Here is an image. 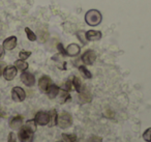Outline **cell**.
Listing matches in <instances>:
<instances>
[{"label": "cell", "mask_w": 151, "mask_h": 142, "mask_svg": "<svg viewBox=\"0 0 151 142\" xmlns=\"http://www.w3.org/2000/svg\"><path fill=\"white\" fill-rule=\"evenodd\" d=\"M12 98H13V100L15 102H23L26 98V93L23 88L19 87V86H16L12 90Z\"/></svg>", "instance_id": "3957f363"}, {"label": "cell", "mask_w": 151, "mask_h": 142, "mask_svg": "<svg viewBox=\"0 0 151 142\" xmlns=\"http://www.w3.org/2000/svg\"><path fill=\"white\" fill-rule=\"evenodd\" d=\"M17 141V137H16L15 133H9V142H16Z\"/></svg>", "instance_id": "4316f807"}, {"label": "cell", "mask_w": 151, "mask_h": 142, "mask_svg": "<svg viewBox=\"0 0 151 142\" xmlns=\"http://www.w3.org/2000/svg\"><path fill=\"white\" fill-rule=\"evenodd\" d=\"M30 55H31V52H29V51H21V52L19 53V57H20V59H22V60L27 59Z\"/></svg>", "instance_id": "d4e9b609"}, {"label": "cell", "mask_w": 151, "mask_h": 142, "mask_svg": "<svg viewBox=\"0 0 151 142\" xmlns=\"http://www.w3.org/2000/svg\"><path fill=\"white\" fill-rule=\"evenodd\" d=\"M86 38L88 41H99L101 38V32L99 30H89L86 32Z\"/></svg>", "instance_id": "4fadbf2b"}, {"label": "cell", "mask_w": 151, "mask_h": 142, "mask_svg": "<svg viewBox=\"0 0 151 142\" xmlns=\"http://www.w3.org/2000/svg\"><path fill=\"white\" fill-rule=\"evenodd\" d=\"M52 84V80L49 76H42L38 81V87L42 91H47L49 86Z\"/></svg>", "instance_id": "ba28073f"}, {"label": "cell", "mask_w": 151, "mask_h": 142, "mask_svg": "<svg viewBox=\"0 0 151 142\" xmlns=\"http://www.w3.org/2000/svg\"><path fill=\"white\" fill-rule=\"evenodd\" d=\"M65 51H66V55H68V56H77L80 53L81 48L77 44H70L67 46Z\"/></svg>", "instance_id": "8fae6325"}, {"label": "cell", "mask_w": 151, "mask_h": 142, "mask_svg": "<svg viewBox=\"0 0 151 142\" xmlns=\"http://www.w3.org/2000/svg\"><path fill=\"white\" fill-rule=\"evenodd\" d=\"M71 123H73V117H71V115L69 113L62 112L57 117V125L61 129H67L68 127H70Z\"/></svg>", "instance_id": "7a4b0ae2"}, {"label": "cell", "mask_w": 151, "mask_h": 142, "mask_svg": "<svg viewBox=\"0 0 151 142\" xmlns=\"http://www.w3.org/2000/svg\"><path fill=\"white\" fill-rule=\"evenodd\" d=\"M57 48H58L59 52H61V54H63V55H66V51H65L64 49H63L62 44H58V45H57Z\"/></svg>", "instance_id": "f1b7e54d"}, {"label": "cell", "mask_w": 151, "mask_h": 142, "mask_svg": "<svg viewBox=\"0 0 151 142\" xmlns=\"http://www.w3.org/2000/svg\"><path fill=\"white\" fill-rule=\"evenodd\" d=\"M35 122L40 125H46L49 123L50 121V115L49 113L47 112H44V111H40V112L36 113L35 115Z\"/></svg>", "instance_id": "277c9868"}, {"label": "cell", "mask_w": 151, "mask_h": 142, "mask_svg": "<svg viewBox=\"0 0 151 142\" xmlns=\"http://www.w3.org/2000/svg\"><path fill=\"white\" fill-rule=\"evenodd\" d=\"M49 115H50V125L51 127H53V125H57V117H58V115H57V112L56 110H52L50 113H49Z\"/></svg>", "instance_id": "e0dca14e"}, {"label": "cell", "mask_w": 151, "mask_h": 142, "mask_svg": "<svg viewBox=\"0 0 151 142\" xmlns=\"http://www.w3.org/2000/svg\"><path fill=\"white\" fill-rule=\"evenodd\" d=\"M73 86H75L76 90H77L78 92H80L81 89H82V83H81L80 79H79L78 77L73 78Z\"/></svg>", "instance_id": "ffe728a7"}, {"label": "cell", "mask_w": 151, "mask_h": 142, "mask_svg": "<svg viewBox=\"0 0 151 142\" xmlns=\"http://www.w3.org/2000/svg\"><path fill=\"white\" fill-rule=\"evenodd\" d=\"M3 54H4V48L2 46H0V58L3 56Z\"/></svg>", "instance_id": "4dcf8cb0"}, {"label": "cell", "mask_w": 151, "mask_h": 142, "mask_svg": "<svg viewBox=\"0 0 151 142\" xmlns=\"http://www.w3.org/2000/svg\"><path fill=\"white\" fill-rule=\"evenodd\" d=\"M70 100V96L68 94V91H66V90H61L60 92V102L61 103H64L66 102V101Z\"/></svg>", "instance_id": "7402d4cb"}, {"label": "cell", "mask_w": 151, "mask_h": 142, "mask_svg": "<svg viewBox=\"0 0 151 142\" xmlns=\"http://www.w3.org/2000/svg\"><path fill=\"white\" fill-rule=\"evenodd\" d=\"M143 138H144L145 141L151 142V128L147 129L146 131L144 132V134H143Z\"/></svg>", "instance_id": "cb8c5ba5"}, {"label": "cell", "mask_w": 151, "mask_h": 142, "mask_svg": "<svg viewBox=\"0 0 151 142\" xmlns=\"http://www.w3.org/2000/svg\"><path fill=\"white\" fill-rule=\"evenodd\" d=\"M17 46V38L16 36H9L3 42V48L5 50H13Z\"/></svg>", "instance_id": "30bf717a"}, {"label": "cell", "mask_w": 151, "mask_h": 142, "mask_svg": "<svg viewBox=\"0 0 151 142\" xmlns=\"http://www.w3.org/2000/svg\"><path fill=\"white\" fill-rule=\"evenodd\" d=\"M25 32H26V34H27V38H28V40H29V41H31V42L36 41V34L34 33V32L32 31L30 28L26 27L25 28Z\"/></svg>", "instance_id": "44dd1931"}, {"label": "cell", "mask_w": 151, "mask_h": 142, "mask_svg": "<svg viewBox=\"0 0 151 142\" xmlns=\"http://www.w3.org/2000/svg\"><path fill=\"white\" fill-rule=\"evenodd\" d=\"M15 67H17V70H20V71H26V70L28 69V63L25 62V60H22V59H20V60H17L15 62Z\"/></svg>", "instance_id": "2e32d148"}, {"label": "cell", "mask_w": 151, "mask_h": 142, "mask_svg": "<svg viewBox=\"0 0 151 142\" xmlns=\"http://www.w3.org/2000/svg\"><path fill=\"white\" fill-rule=\"evenodd\" d=\"M21 81L26 86H33L35 84V78L32 74L28 73V72H24L21 75Z\"/></svg>", "instance_id": "52a82bcc"}, {"label": "cell", "mask_w": 151, "mask_h": 142, "mask_svg": "<svg viewBox=\"0 0 151 142\" xmlns=\"http://www.w3.org/2000/svg\"><path fill=\"white\" fill-rule=\"evenodd\" d=\"M22 123H23V117L20 116V115H17V116L13 117L11 120V122H9V125H11L12 129H20L22 125Z\"/></svg>", "instance_id": "9a60e30c"}, {"label": "cell", "mask_w": 151, "mask_h": 142, "mask_svg": "<svg viewBox=\"0 0 151 142\" xmlns=\"http://www.w3.org/2000/svg\"><path fill=\"white\" fill-rule=\"evenodd\" d=\"M59 91H60V89H59L58 86L55 85V84H51V85L48 87V89H47L46 92L50 99H55L57 96H58Z\"/></svg>", "instance_id": "7c38bea8"}, {"label": "cell", "mask_w": 151, "mask_h": 142, "mask_svg": "<svg viewBox=\"0 0 151 142\" xmlns=\"http://www.w3.org/2000/svg\"><path fill=\"white\" fill-rule=\"evenodd\" d=\"M77 36H78L79 38H80V41L81 42H82V44H86V32H84V31H82V30H81V31H79L78 33H77Z\"/></svg>", "instance_id": "484cf974"}, {"label": "cell", "mask_w": 151, "mask_h": 142, "mask_svg": "<svg viewBox=\"0 0 151 142\" xmlns=\"http://www.w3.org/2000/svg\"><path fill=\"white\" fill-rule=\"evenodd\" d=\"M6 116V114H5V112L2 110V108L0 107V117H5Z\"/></svg>", "instance_id": "1f68e13d"}, {"label": "cell", "mask_w": 151, "mask_h": 142, "mask_svg": "<svg viewBox=\"0 0 151 142\" xmlns=\"http://www.w3.org/2000/svg\"><path fill=\"white\" fill-rule=\"evenodd\" d=\"M79 93H80V100L82 101L83 103L91 102V99H92V96H91L90 91H89V90L87 89L86 87L82 88V89H81V91L79 92Z\"/></svg>", "instance_id": "5bb4252c"}, {"label": "cell", "mask_w": 151, "mask_h": 142, "mask_svg": "<svg viewBox=\"0 0 151 142\" xmlns=\"http://www.w3.org/2000/svg\"><path fill=\"white\" fill-rule=\"evenodd\" d=\"M0 71H1V70H0ZM0 75H1V72H0Z\"/></svg>", "instance_id": "d6a6232c"}, {"label": "cell", "mask_w": 151, "mask_h": 142, "mask_svg": "<svg viewBox=\"0 0 151 142\" xmlns=\"http://www.w3.org/2000/svg\"><path fill=\"white\" fill-rule=\"evenodd\" d=\"M101 20H103L101 14V12L97 11V9H90V11L87 12L86 15H85V21L90 26L99 25L101 22Z\"/></svg>", "instance_id": "6da1fadb"}, {"label": "cell", "mask_w": 151, "mask_h": 142, "mask_svg": "<svg viewBox=\"0 0 151 142\" xmlns=\"http://www.w3.org/2000/svg\"><path fill=\"white\" fill-rule=\"evenodd\" d=\"M19 138L21 140V142H32V140H33V133L30 132L29 130H27L25 127H23L20 130Z\"/></svg>", "instance_id": "5b68a950"}, {"label": "cell", "mask_w": 151, "mask_h": 142, "mask_svg": "<svg viewBox=\"0 0 151 142\" xmlns=\"http://www.w3.org/2000/svg\"><path fill=\"white\" fill-rule=\"evenodd\" d=\"M24 127H25L27 130H29L30 132L34 133V132H35V130H36V122H35V120H28Z\"/></svg>", "instance_id": "d6986e66"}, {"label": "cell", "mask_w": 151, "mask_h": 142, "mask_svg": "<svg viewBox=\"0 0 151 142\" xmlns=\"http://www.w3.org/2000/svg\"><path fill=\"white\" fill-rule=\"evenodd\" d=\"M62 137L66 142H76V140H77L75 134H63Z\"/></svg>", "instance_id": "603a6c76"}, {"label": "cell", "mask_w": 151, "mask_h": 142, "mask_svg": "<svg viewBox=\"0 0 151 142\" xmlns=\"http://www.w3.org/2000/svg\"><path fill=\"white\" fill-rule=\"evenodd\" d=\"M79 71L81 72V74H82V75L84 76L86 79H91V78H92L91 73L86 69V67H85V65H80V67H79Z\"/></svg>", "instance_id": "ac0fdd59"}, {"label": "cell", "mask_w": 151, "mask_h": 142, "mask_svg": "<svg viewBox=\"0 0 151 142\" xmlns=\"http://www.w3.org/2000/svg\"><path fill=\"white\" fill-rule=\"evenodd\" d=\"M70 89H71V81H70V80H67V81L65 82L64 90H66V91H69Z\"/></svg>", "instance_id": "83f0119b"}, {"label": "cell", "mask_w": 151, "mask_h": 142, "mask_svg": "<svg viewBox=\"0 0 151 142\" xmlns=\"http://www.w3.org/2000/svg\"><path fill=\"white\" fill-rule=\"evenodd\" d=\"M95 59H96V55L92 50L86 51L82 56V61L87 65H91L95 61Z\"/></svg>", "instance_id": "8992f818"}, {"label": "cell", "mask_w": 151, "mask_h": 142, "mask_svg": "<svg viewBox=\"0 0 151 142\" xmlns=\"http://www.w3.org/2000/svg\"><path fill=\"white\" fill-rule=\"evenodd\" d=\"M3 76L7 81H11L17 76V67H6L3 71Z\"/></svg>", "instance_id": "9c48e42d"}, {"label": "cell", "mask_w": 151, "mask_h": 142, "mask_svg": "<svg viewBox=\"0 0 151 142\" xmlns=\"http://www.w3.org/2000/svg\"><path fill=\"white\" fill-rule=\"evenodd\" d=\"M91 142H101V138L97 137V136H93L91 138Z\"/></svg>", "instance_id": "f546056e"}]
</instances>
